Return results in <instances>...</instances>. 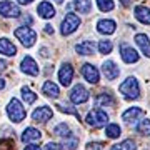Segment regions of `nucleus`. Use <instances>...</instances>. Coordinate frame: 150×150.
I'll return each instance as SVG.
<instances>
[{
	"instance_id": "obj_1",
	"label": "nucleus",
	"mask_w": 150,
	"mask_h": 150,
	"mask_svg": "<svg viewBox=\"0 0 150 150\" xmlns=\"http://www.w3.org/2000/svg\"><path fill=\"white\" fill-rule=\"evenodd\" d=\"M7 113H8V117H10V120H13V122H22L23 118H25V115H27V112H25V108L22 107V103L17 100V98H12L10 102H8V107H7Z\"/></svg>"
},
{
	"instance_id": "obj_2",
	"label": "nucleus",
	"mask_w": 150,
	"mask_h": 150,
	"mask_svg": "<svg viewBox=\"0 0 150 150\" xmlns=\"http://www.w3.org/2000/svg\"><path fill=\"white\" fill-rule=\"evenodd\" d=\"M107 120H108V115L103 112V110H98V108L88 112V115H87V123L92 125V127H95V129L103 127V125L107 123Z\"/></svg>"
},
{
	"instance_id": "obj_3",
	"label": "nucleus",
	"mask_w": 150,
	"mask_h": 150,
	"mask_svg": "<svg viewBox=\"0 0 150 150\" xmlns=\"http://www.w3.org/2000/svg\"><path fill=\"white\" fill-rule=\"evenodd\" d=\"M15 37L20 40L25 47H32L33 43H35V40H37V35H35V32H33L32 28L28 27H20L15 30Z\"/></svg>"
},
{
	"instance_id": "obj_4",
	"label": "nucleus",
	"mask_w": 150,
	"mask_h": 150,
	"mask_svg": "<svg viewBox=\"0 0 150 150\" xmlns=\"http://www.w3.org/2000/svg\"><path fill=\"white\" fill-rule=\"evenodd\" d=\"M120 92H122L123 95L127 97V98H137L140 93V88H139V83L135 79H127V80L123 82L122 85H120Z\"/></svg>"
},
{
	"instance_id": "obj_5",
	"label": "nucleus",
	"mask_w": 150,
	"mask_h": 150,
	"mask_svg": "<svg viewBox=\"0 0 150 150\" xmlns=\"http://www.w3.org/2000/svg\"><path fill=\"white\" fill-rule=\"evenodd\" d=\"M79 25H80V18L75 13H67L62 22V35H70L79 28Z\"/></svg>"
},
{
	"instance_id": "obj_6",
	"label": "nucleus",
	"mask_w": 150,
	"mask_h": 150,
	"mask_svg": "<svg viewBox=\"0 0 150 150\" xmlns=\"http://www.w3.org/2000/svg\"><path fill=\"white\" fill-rule=\"evenodd\" d=\"M88 90H87L83 85H75L72 93H70V100L74 103H83L88 100Z\"/></svg>"
},
{
	"instance_id": "obj_7",
	"label": "nucleus",
	"mask_w": 150,
	"mask_h": 150,
	"mask_svg": "<svg viewBox=\"0 0 150 150\" xmlns=\"http://www.w3.org/2000/svg\"><path fill=\"white\" fill-rule=\"evenodd\" d=\"M72 79H74V69H72V65H69V64L62 65V69H60V72H59L60 83L64 87H69L70 83H72Z\"/></svg>"
},
{
	"instance_id": "obj_8",
	"label": "nucleus",
	"mask_w": 150,
	"mask_h": 150,
	"mask_svg": "<svg viewBox=\"0 0 150 150\" xmlns=\"http://www.w3.org/2000/svg\"><path fill=\"white\" fill-rule=\"evenodd\" d=\"M120 55H122V60L125 64H134V62L139 60V54H137L132 47L125 45V43L120 45Z\"/></svg>"
},
{
	"instance_id": "obj_9",
	"label": "nucleus",
	"mask_w": 150,
	"mask_h": 150,
	"mask_svg": "<svg viewBox=\"0 0 150 150\" xmlns=\"http://www.w3.org/2000/svg\"><path fill=\"white\" fill-rule=\"evenodd\" d=\"M0 13L4 17H18L20 15V10H18V7H17L13 2L4 0V2L0 4Z\"/></svg>"
},
{
	"instance_id": "obj_10",
	"label": "nucleus",
	"mask_w": 150,
	"mask_h": 150,
	"mask_svg": "<svg viewBox=\"0 0 150 150\" xmlns=\"http://www.w3.org/2000/svg\"><path fill=\"white\" fill-rule=\"evenodd\" d=\"M82 75H83L85 80L90 82V83H97V82H98V70L90 64H85L82 67Z\"/></svg>"
},
{
	"instance_id": "obj_11",
	"label": "nucleus",
	"mask_w": 150,
	"mask_h": 150,
	"mask_svg": "<svg viewBox=\"0 0 150 150\" xmlns=\"http://www.w3.org/2000/svg\"><path fill=\"white\" fill-rule=\"evenodd\" d=\"M52 115H54L52 108L40 107V108H37V110L32 113V118L35 120V122H47V120H50V118H52Z\"/></svg>"
},
{
	"instance_id": "obj_12",
	"label": "nucleus",
	"mask_w": 150,
	"mask_h": 150,
	"mask_svg": "<svg viewBox=\"0 0 150 150\" xmlns=\"http://www.w3.org/2000/svg\"><path fill=\"white\" fill-rule=\"evenodd\" d=\"M102 70H103V75L107 77V80H115V79L118 77V74H120L118 67L113 64V62H110V60L103 64V69Z\"/></svg>"
},
{
	"instance_id": "obj_13",
	"label": "nucleus",
	"mask_w": 150,
	"mask_h": 150,
	"mask_svg": "<svg viewBox=\"0 0 150 150\" xmlns=\"http://www.w3.org/2000/svg\"><path fill=\"white\" fill-rule=\"evenodd\" d=\"M22 72H25L28 75H38V67L32 57H25L22 60Z\"/></svg>"
},
{
	"instance_id": "obj_14",
	"label": "nucleus",
	"mask_w": 150,
	"mask_h": 150,
	"mask_svg": "<svg viewBox=\"0 0 150 150\" xmlns=\"http://www.w3.org/2000/svg\"><path fill=\"white\" fill-rule=\"evenodd\" d=\"M135 42H137V45L142 48V52H144L145 57L150 59V40H149V37L144 35V33H139V35H135Z\"/></svg>"
},
{
	"instance_id": "obj_15",
	"label": "nucleus",
	"mask_w": 150,
	"mask_h": 150,
	"mask_svg": "<svg viewBox=\"0 0 150 150\" xmlns=\"http://www.w3.org/2000/svg\"><path fill=\"white\" fill-rule=\"evenodd\" d=\"M75 50H77V54H80V55H92L95 52V42L85 40V42L79 43V45L75 47Z\"/></svg>"
},
{
	"instance_id": "obj_16",
	"label": "nucleus",
	"mask_w": 150,
	"mask_h": 150,
	"mask_svg": "<svg viewBox=\"0 0 150 150\" xmlns=\"http://www.w3.org/2000/svg\"><path fill=\"white\" fill-rule=\"evenodd\" d=\"M42 134H40V130L33 129V127H28V129L23 130V134H22V142H35V140H40Z\"/></svg>"
},
{
	"instance_id": "obj_17",
	"label": "nucleus",
	"mask_w": 150,
	"mask_h": 150,
	"mask_svg": "<svg viewBox=\"0 0 150 150\" xmlns=\"http://www.w3.org/2000/svg\"><path fill=\"white\" fill-rule=\"evenodd\" d=\"M0 54L12 57V55L17 54V47L8 40V38H0Z\"/></svg>"
},
{
	"instance_id": "obj_18",
	"label": "nucleus",
	"mask_w": 150,
	"mask_h": 150,
	"mask_svg": "<svg viewBox=\"0 0 150 150\" xmlns=\"http://www.w3.org/2000/svg\"><path fill=\"white\" fill-rule=\"evenodd\" d=\"M37 10H38V15L42 17V18H52V17L55 15V8L48 2H42L40 5L37 7Z\"/></svg>"
},
{
	"instance_id": "obj_19",
	"label": "nucleus",
	"mask_w": 150,
	"mask_h": 150,
	"mask_svg": "<svg viewBox=\"0 0 150 150\" xmlns=\"http://www.w3.org/2000/svg\"><path fill=\"white\" fill-rule=\"evenodd\" d=\"M135 17H137V20H140L142 23H147V25H150V8H147V7H135Z\"/></svg>"
},
{
	"instance_id": "obj_20",
	"label": "nucleus",
	"mask_w": 150,
	"mask_h": 150,
	"mask_svg": "<svg viewBox=\"0 0 150 150\" xmlns=\"http://www.w3.org/2000/svg\"><path fill=\"white\" fill-rule=\"evenodd\" d=\"M97 30L100 33H113L115 32V22L113 20H100L97 23Z\"/></svg>"
},
{
	"instance_id": "obj_21",
	"label": "nucleus",
	"mask_w": 150,
	"mask_h": 150,
	"mask_svg": "<svg viewBox=\"0 0 150 150\" xmlns=\"http://www.w3.org/2000/svg\"><path fill=\"white\" fill-rule=\"evenodd\" d=\"M140 115H144V110L140 107H132V108H129V110H125V112L122 113V118L125 122H132V120H135V118L140 117Z\"/></svg>"
},
{
	"instance_id": "obj_22",
	"label": "nucleus",
	"mask_w": 150,
	"mask_h": 150,
	"mask_svg": "<svg viewBox=\"0 0 150 150\" xmlns=\"http://www.w3.org/2000/svg\"><path fill=\"white\" fill-rule=\"evenodd\" d=\"M42 92L45 93L47 97H54V98H57L59 97V87L55 85L54 82H50V80H47L45 83H43V87H42Z\"/></svg>"
},
{
	"instance_id": "obj_23",
	"label": "nucleus",
	"mask_w": 150,
	"mask_h": 150,
	"mask_svg": "<svg viewBox=\"0 0 150 150\" xmlns=\"http://www.w3.org/2000/svg\"><path fill=\"white\" fill-rule=\"evenodd\" d=\"M90 0H74V7L80 13H88L90 12Z\"/></svg>"
},
{
	"instance_id": "obj_24",
	"label": "nucleus",
	"mask_w": 150,
	"mask_h": 150,
	"mask_svg": "<svg viewBox=\"0 0 150 150\" xmlns=\"http://www.w3.org/2000/svg\"><path fill=\"white\" fill-rule=\"evenodd\" d=\"M120 134H122V130H120V127H118L117 123H110L105 129V135H107L108 139H117Z\"/></svg>"
},
{
	"instance_id": "obj_25",
	"label": "nucleus",
	"mask_w": 150,
	"mask_h": 150,
	"mask_svg": "<svg viewBox=\"0 0 150 150\" xmlns=\"http://www.w3.org/2000/svg\"><path fill=\"white\" fill-rule=\"evenodd\" d=\"M112 150H135V142L134 140H123L120 144L112 145Z\"/></svg>"
},
{
	"instance_id": "obj_26",
	"label": "nucleus",
	"mask_w": 150,
	"mask_h": 150,
	"mask_svg": "<svg viewBox=\"0 0 150 150\" xmlns=\"http://www.w3.org/2000/svg\"><path fill=\"white\" fill-rule=\"evenodd\" d=\"M137 132L142 135H150V120L149 118L140 120V123L137 125Z\"/></svg>"
},
{
	"instance_id": "obj_27",
	"label": "nucleus",
	"mask_w": 150,
	"mask_h": 150,
	"mask_svg": "<svg viewBox=\"0 0 150 150\" xmlns=\"http://www.w3.org/2000/svg\"><path fill=\"white\" fill-rule=\"evenodd\" d=\"M22 97H23V100L27 103H33L37 100V95H35L30 88H27V87H22Z\"/></svg>"
},
{
	"instance_id": "obj_28",
	"label": "nucleus",
	"mask_w": 150,
	"mask_h": 150,
	"mask_svg": "<svg viewBox=\"0 0 150 150\" xmlns=\"http://www.w3.org/2000/svg\"><path fill=\"white\" fill-rule=\"evenodd\" d=\"M54 134L59 137H70V129L67 127V123H60L54 129Z\"/></svg>"
},
{
	"instance_id": "obj_29",
	"label": "nucleus",
	"mask_w": 150,
	"mask_h": 150,
	"mask_svg": "<svg viewBox=\"0 0 150 150\" xmlns=\"http://www.w3.org/2000/svg\"><path fill=\"white\" fill-rule=\"evenodd\" d=\"M97 5L102 12H110L113 10V2L112 0H97Z\"/></svg>"
},
{
	"instance_id": "obj_30",
	"label": "nucleus",
	"mask_w": 150,
	"mask_h": 150,
	"mask_svg": "<svg viewBox=\"0 0 150 150\" xmlns=\"http://www.w3.org/2000/svg\"><path fill=\"white\" fill-rule=\"evenodd\" d=\"M97 103L98 105H112L113 98L110 93H102V95H98V98H97Z\"/></svg>"
},
{
	"instance_id": "obj_31",
	"label": "nucleus",
	"mask_w": 150,
	"mask_h": 150,
	"mask_svg": "<svg viewBox=\"0 0 150 150\" xmlns=\"http://www.w3.org/2000/svg\"><path fill=\"white\" fill-rule=\"evenodd\" d=\"M0 150H15V144L10 139H2L0 140Z\"/></svg>"
},
{
	"instance_id": "obj_32",
	"label": "nucleus",
	"mask_w": 150,
	"mask_h": 150,
	"mask_svg": "<svg viewBox=\"0 0 150 150\" xmlns=\"http://www.w3.org/2000/svg\"><path fill=\"white\" fill-rule=\"evenodd\" d=\"M98 50H100V54H108L112 50V42L110 40H102L98 43Z\"/></svg>"
},
{
	"instance_id": "obj_33",
	"label": "nucleus",
	"mask_w": 150,
	"mask_h": 150,
	"mask_svg": "<svg viewBox=\"0 0 150 150\" xmlns=\"http://www.w3.org/2000/svg\"><path fill=\"white\" fill-rule=\"evenodd\" d=\"M59 107L60 112H65V113H72V115H75V117H79L80 118V115H79V112L75 110V108H70V107H65V105H57Z\"/></svg>"
},
{
	"instance_id": "obj_34",
	"label": "nucleus",
	"mask_w": 150,
	"mask_h": 150,
	"mask_svg": "<svg viewBox=\"0 0 150 150\" xmlns=\"http://www.w3.org/2000/svg\"><path fill=\"white\" fill-rule=\"evenodd\" d=\"M45 150H60V145H57V144H47L45 145Z\"/></svg>"
},
{
	"instance_id": "obj_35",
	"label": "nucleus",
	"mask_w": 150,
	"mask_h": 150,
	"mask_svg": "<svg viewBox=\"0 0 150 150\" xmlns=\"http://www.w3.org/2000/svg\"><path fill=\"white\" fill-rule=\"evenodd\" d=\"M100 144H88V150H100Z\"/></svg>"
},
{
	"instance_id": "obj_36",
	"label": "nucleus",
	"mask_w": 150,
	"mask_h": 150,
	"mask_svg": "<svg viewBox=\"0 0 150 150\" xmlns=\"http://www.w3.org/2000/svg\"><path fill=\"white\" fill-rule=\"evenodd\" d=\"M23 150H40V147L38 145H27Z\"/></svg>"
},
{
	"instance_id": "obj_37",
	"label": "nucleus",
	"mask_w": 150,
	"mask_h": 150,
	"mask_svg": "<svg viewBox=\"0 0 150 150\" xmlns=\"http://www.w3.org/2000/svg\"><path fill=\"white\" fill-rule=\"evenodd\" d=\"M5 67H7L5 60H0V72H4V70H5Z\"/></svg>"
},
{
	"instance_id": "obj_38",
	"label": "nucleus",
	"mask_w": 150,
	"mask_h": 150,
	"mask_svg": "<svg viewBox=\"0 0 150 150\" xmlns=\"http://www.w3.org/2000/svg\"><path fill=\"white\" fill-rule=\"evenodd\" d=\"M45 32H47V33H54V28H52V25H45Z\"/></svg>"
},
{
	"instance_id": "obj_39",
	"label": "nucleus",
	"mask_w": 150,
	"mask_h": 150,
	"mask_svg": "<svg viewBox=\"0 0 150 150\" xmlns=\"http://www.w3.org/2000/svg\"><path fill=\"white\" fill-rule=\"evenodd\" d=\"M18 2H20V4H23V5H25V4H30L32 0H18Z\"/></svg>"
},
{
	"instance_id": "obj_40",
	"label": "nucleus",
	"mask_w": 150,
	"mask_h": 150,
	"mask_svg": "<svg viewBox=\"0 0 150 150\" xmlns=\"http://www.w3.org/2000/svg\"><path fill=\"white\" fill-rule=\"evenodd\" d=\"M4 87H5V82H4V80H2V79H0V90H2Z\"/></svg>"
},
{
	"instance_id": "obj_41",
	"label": "nucleus",
	"mask_w": 150,
	"mask_h": 150,
	"mask_svg": "<svg viewBox=\"0 0 150 150\" xmlns=\"http://www.w3.org/2000/svg\"><path fill=\"white\" fill-rule=\"evenodd\" d=\"M120 2H122L123 5H129V4H130V0H120Z\"/></svg>"
},
{
	"instance_id": "obj_42",
	"label": "nucleus",
	"mask_w": 150,
	"mask_h": 150,
	"mask_svg": "<svg viewBox=\"0 0 150 150\" xmlns=\"http://www.w3.org/2000/svg\"><path fill=\"white\" fill-rule=\"evenodd\" d=\"M55 2H57V4H64V0H55Z\"/></svg>"
}]
</instances>
